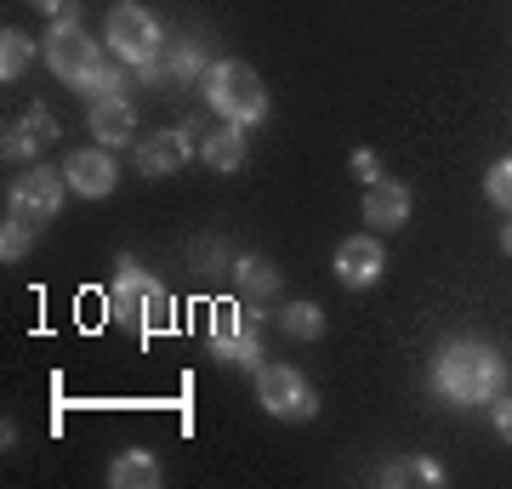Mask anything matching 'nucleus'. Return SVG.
<instances>
[{"instance_id": "393cba45", "label": "nucleus", "mask_w": 512, "mask_h": 489, "mask_svg": "<svg viewBox=\"0 0 512 489\" xmlns=\"http://www.w3.org/2000/svg\"><path fill=\"white\" fill-rule=\"evenodd\" d=\"M353 177H359V182H365V188H370V182L382 177V160H376L370 148H359V154H353Z\"/></svg>"}, {"instance_id": "4be33fe9", "label": "nucleus", "mask_w": 512, "mask_h": 489, "mask_svg": "<svg viewBox=\"0 0 512 489\" xmlns=\"http://www.w3.org/2000/svg\"><path fill=\"white\" fill-rule=\"evenodd\" d=\"M484 194H490V205H501V211L512 217V154L484 171Z\"/></svg>"}, {"instance_id": "aec40b11", "label": "nucleus", "mask_w": 512, "mask_h": 489, "mask_svg": "<svg viewBox=\"0 0 512 489\" xmlns=\"http://www.w3.org/2000/svg\"><path fill=\"white\" fill-rule=\"evenodd\" d=\"M29 63H35V40L23 35V29H0V80L12 86Z\"/></svg>"}, {"instance_id": "b1692460", "label": "nucleus", "mask_w": 512, "mask_h": 489, "mask_svg": "<svg viewBox=\"0 0 512 489\" xmlns=\"http://www.w3.org/2000/svg\"><path fill=\"white\" fill-rule=\"evenodd\" d=\"M23 126L35 131L40 143H52V137H57V120H52V114H46V109H40V103H35V109H29V114H23Z\"/></svg>"}, {"instance_id": "0eeeda50", "label": "nucleus", "mask_w": 512, "mask_h": 489, "mask_svg": "<svg viewBox=\"0 0 512 489\" xmlns=\"http://www.w3.org/2000/svg\"><path fill=\"white\" fill-rule=\"evenodd\" d=\"M40 57H46V63H52V74H57V80H69V86H86V80H92V69L103 63V52H97L92 35H86L74 18H57L52 23V35L40 40Z\"/></svg>"}, {"instance_id": "bb28decb", "label": "nucleus", "mask_w": 512, "mask_h": 489, "mask_svg": "<svg viewBox=\"0 0 512 489\" xmlns=\"http://www.w3.org/2000/svg\"><path fill=\"white\" fill-rule=\"evenodd\" d=\"M29 6H40V12H52V18L63 12V0H29Z\"/></svg>"}, {"instance_id": "9d476101", "label": "nucleus", "mask_w": 512, "mask_h": 489, "mask_svg": "<svg viewBox=\"0 0 512 489\" xmlns=\"http://www.w3.org/2000/svg\"><path fill=\"white\" fill-rule=\"evenodd\" d=\"M63 177H69V188L80 194V200H109L114 182H120V171H114L109 148H74L69 160H63Z\"/></svg>"}, {"instance_id": "2eb2a0df", "label": "nucleus", "mask_w": 512, "mask_h": 489, "mask_svg": "<svg viewBox=\"0 0 512 489\" xmlns=\"http://www.w3.org/2000/svg\"><path fill=\"white\" fill-rule=\"evenodd\" d=\"M154 484H160L154 450H120L109 461V489H154Z\"/></svg>"}, {"instance_id": "1a4fd4ad", "label": "nucleus", "mask_w": 512, "mask_h": 489, "mask_svg": "<svg viewBox=\"0 0 512 489\" xmlns=\"http://www.w3.org/2000/svg\"><path fill=\"white\" fill-rule=\"evenodd\" d=\"M194 137H205L194 120L188 126H171V131H148L143 143H137V171L143 177H177L194 154Z\"/></svg>"}, {"instance_id": "a211bd4d", "label": "nucleus", "mask_w": 512, "mask_h": 489, "mask_svg": "<svg viewBox=\"0 0 512 489\" xmlns=\"http://www.w3.org/2000/svg\"><path fill=\"white\" fill-rule=\"evenodd\" d=\"M228 273H234L239 290H245V296H256V302L279 290V273H274V262H268V256H234V268H228Z\"/></svg>"}, {"instance_id": "f3484780", "label": "nucleus", "mask_w": 512, "mask_h": 489, "mask_svg": "<svg viewBox=\"0 0 512 489\" xmlns=\"http://www.w3.org/2000/svg\"><path fill=\"white\" fill-rule=\"evenodd\" d=\"M382 484L387 489H404V484L439 489L444 484V467L433 461V455H399V461H387V467H382Z\"/></svg>"}, {"instance_id": "423d86ee", "label": "nucleus", "mask_w": 512, "mask_h": 489, "mask_svg": "<svg viewBox=\"0 0 512 489\" xmlns=\"http://www.w3.org/2000/svg\"><path fill=\"white\" fill-rule=\"evenodd\" d=\"M256 404L279 421H313L319 416V393L296 364H256Z\"/></svg>"}, {"instance_id": "6ab92c4d", "label": "nucleus", "mask_w": 512, "mask_h": 489, "mask_svg": "<svg viewBox=\"0 0 512 489\" xmlns=\"http://www.w3.org/2000/svg\"><path fill=\"white\" fill-rule=\"evenodd\" d=\"M279 330L291 342H319L325 336V313H319V302H285L279 308Z\"/></svg>"}, {"instance_id": "412c9836", "label": "nucleus", "mask_w": 512, "mask_h": 489, "mask_svg": "<svg viewBox=\"0 0 512 489\" xmlns=\"http://www.w3.org/2000/svg\"><path fill=\"white\" fill-rule=\"evenodd\" d=\"M29 245H35V222L6 217V228H0V262H6V268H12V262H23V256H29Z\"/></svg>"}, {"instance_id": "7ed1b4c3", "label": "nucleus", "mask_w": 512, "mask_h": 489, "mask_svg": "<svg viewBox=\"0 0 512 489\" xmlns=\"http://www.w3.org/2000/svg\"><path fill=\"white\" fill-rule=\"evenodd\" d=\"M205 103H211V114H222V120H234V126H245V131L268 120V86H262V74H256L251 63H239V57L211 63V74H205Z\"/></svg>"}, {"instance_id": "6e6552de", "label": "nucleus", "mask_w": 512, "mask_h": 489, "mask_svg": "<svg viewBox=\"0 0 512 489\" xmlns=\"http://www.w3.org/2000/svg\"><path fill=\"white\" fill-rule=\"evenodd\" d=\"M63 194H69V177H57L52 165H29L6 194V217H23L40 228V222H52L63 211Z\"/></svg>"}, {"instance_id": "ddd939ff", "label": "nucleus", "mask_w": 512, "mask_h": 489, "mask_svg": "<svg viewBox=\"0 0 512 489\" xmlns=\"http://www.w3.org/2000/svg\"><path fill=\"white\" fill-rule=\"evenodd\" d=\"M365 222L376 228V234H393V228H404V222H410V188H404V182L376 177V182L365 188Z\"/></svg>"}, {"instance_id": "39448f33", "label": "nucleus", "mask_w": 512, "mask_h": 489, "mask_svg": "<svg viewBox=\"0 0 512 489\" xmlns=\"http://www.w3.org/2000/svg\"><path fill=\"white\" fill-rule=\"evenodd\" d=\"M109 52L126 63V69H154V57L165 52V35H160V18L137 6V0H120L109 6Z\"/></svg>"}, {"instance_id": "f257e3e1", "label": "nucleus", "mask_w": 512, "mask_h": 489, "mask_svg": "<svg viewBox=\"0 0 512 489\" xmlns=\"http://www.w3.org/2000/svg\"><path fill=\"white\" fill-rule=\"evenodd\" d=\"M433 393L444 404H495L507 393V359L501 347L478 342V336H450L433 353Z\"/></svg>"}, {"instance_id": "dca6fc26", "label": "nucleus", "mask_w": 512, "mask_h": 489, "mask_svg": "<svg viewBox=\"0 0 512 489\" xmlns=\"http://www.w3.org/2000/svg\"><path fill=\"white\" fill-rule=\"evenodd\" d=\"M148 80H194V74H211L205 69V52L194 46V40H177V46H165L160 57H154V69H143Z\"/></svg>"}, {"instance_id": "9b49d317", "label": "nucleus", "mask_w": 512, "mask_h": 489, "mask_svg": "<svg viewBox=\"0 0 512 489\" xmlns=\"http://www.w3.org/2000/svg\"><path fill=\"white\" fill-rule=\"evenodd\" d=\"M387 268V251H382V239L376 234H353L336 245V279L348 290H370L376 279H382Z\"/></svg>"}, {"instance_id": "f03ea898", "label": "nucleus", "mask_w": 512, "mask_h": 489, "mask_svg": "<svg viewBox=\"0 0 512 489\" xmlns=\"http://www.w3.org/2000/svg\"><path fill=\"white\" fill-rule=\"evenodd\" d=\"M103 313H109V319H120V325H137L143 336L171 330V296H165V285L154 279V273L137 268V256H120Z\"/></svg>"}, {"instance_id": "f8f14e48", "label": "nucleus", "mask_w": 512, "mask_h": 489, "mask_svg": "<svg viewBox=\"0 0 512 489\" xmlns=\"http://www.w3.org/2000/svg\"><path fill=\"white\" fill-rule=\"evenodd\" d=\"M86 126L103 148H126L137 143V109H131L126 97H92V109H86Z\"/></svg>"}, {"instance_id": "4468645a", "label": "nucleus", "mask_w": 512, "mask_h": 489, "mask_svg": "<svg viewBox=\"0 0 512 489\" xmlns=\"http://www.w3.org/2000/svg\"><path fill=\"white\" fill-rule=\"evenodd\" d=\"M245 154H251V143H245V126H234V120H222L217 131L200 137V160L211 165V171H239Z\"/></svg>"}, {"instance_id": "20e7f679", "label": "nucleus", "mask_w": 512, "mask_h": 489, "mask_svg": "<svg viewBox=\"0 0 512 489\" xmlns=\"http://www.w3.org/2000/svg\"><path fill=\"white\" fill-rule=\"evenodd\" d=\"M211 359L217 364H239V370H256L262 364V313L239 308V302H217L211 308Z\"/></svg>"}, {"instance_id": "cd10ccee", "label": "nucleus", "mask_w": 512, "mask_h": 489, "mask_svg": "<svg viewBox=\"0 0 512 489\" xmlns=\"http://www.w3.org/2000/svg\"><path fill=\"white\" fill-rule=\"evenodd\" d=\"M501 251L512 256V217H507V228H501Z\"/></svg>"}, {"instance_id": "a878e982", "label": "nucleus", "mask_w": 512, "mask_h": 489, "mask_svg": "<svg viewBox=\"0 0 512 489\" xmlns=\"http://www.w3.org/2000/svg\"><path fill=\"white\" fill-rule=\"evenodd\" d=\"M490 421H495V433H501V438H507V444H512V393H501V399H495Z\"/></svg>"}, {"instance_id": "5701e85b", "label": "nucleus", "mask_w": 512, "mask_h": 489, "mask_svg": "<svg viewBox=\"0 0 512 489\" xmlns=\"http://www.w3.org/2000/svg\"><path fill=\"white\" fill-rule=\"evenodd\" d=\"M35 148H40V137L29 126H6V143H0L6 160H35Z\"/></svg>"}]
</instances>
